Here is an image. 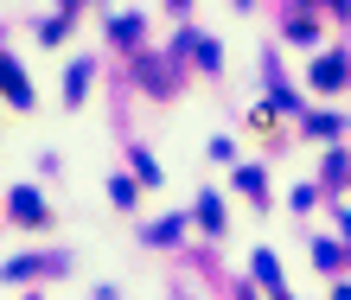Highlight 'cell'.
I'll list each match as a JSON object with an SVG mask.
<instances>
[{
    "label": "cell",
    "instance_id": "obj_1",
    "mask_svg": "<svg viewBox=\"0 0 351 300\" xmlns=\"http://www.w3.org/2000/svg\"><path fill=\"white\" fill-rule=\"evenodd\" d=\"M13 217H19V224H45V205H38V192H32V186H19V192H13Z\"/></svg>",
    "mask_w": 351,
    "mask_h": 300
},
{
    "label": "cell",
    "instance_id": "obj_2",
    "mask_svg": "<svg viewBox=\"0 0 351 300\" xmlns=\"http://www.w3.org/2000/svg\"><path fill=\"white\" fill-rule=\"evenodd\" d=\"M0 84H7V103H19V109L32 103V90H26V77H19V71L7 64V58H0Z\"/></svg>",
    "mask_w": 351,
    "mask_h": 300
},
{
    "label": "cell",
    "instance_id": "obj_3",
    "mask_svg": "<svg viewBox=\"0 0 351 300\" xmlns=\"http://www.w3.org/2000/svg\"><path fill=\"white\" fill-rule=\"evenodd\" d=\"M237 186H243V192H256V205H262V192H268V186H262V173H256V166H243V173H237Z\"/></svg>",
    "mask_w": 351,
    "mask_h": 300
},
{
    "label": "cell",
    "instance_id": "obj_4",
    "mask_svg": "<svg viewBox=\"0 0 351 300\" xmlns=\"http://www.w3.org/2000/svg\"><path fill=\"white\" fill-rule=\"evenodd\" d=\"M173 7H185V0H173Z\"/></svg>",
    "mask_w": 351,
    "mask_h": 300
}]
</instances>
